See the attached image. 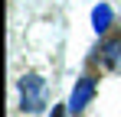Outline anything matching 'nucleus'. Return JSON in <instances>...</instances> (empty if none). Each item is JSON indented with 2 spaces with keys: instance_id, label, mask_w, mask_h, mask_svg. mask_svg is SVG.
<instances>
[{
  "instance_id": "20e7f679",
  "label": "nucleus",
  "mask_w": 121,
  "mask_h": 117,
  "mask_svg": "<svg viewBox=\"0 0 121 117\" xmlns=\"http://www.w3.org/2000/svg\"><path fill=\"white\" fill-rule=\"evenodd\" d=\"M111 20H115V13H111L108 3H98V7L92 10V26H95V33H105V29L111 26Z\"/></svg>"
},
{
  "instance_id": "f257e3e1",
  "label": "nucleus",
  "mask_w": 121,
  "mask_h": 117,
  "mask_svg": "<svg viewBox=\"0 0 121 117\" xmlns=\"http://www.w3.org/2000/svg\"><path fill=\"white\" fill-rule=\"evenodd\" d=\"M49 101V88L39 75H23L20 78V107L26 114H39Z\"/></svg>"
},
{
  "instance_id": "f03ea898",
  "label": "nucleus",
  "mask_w": 121,
  "mask_h": 117,
  "mask_svg": "<svg viewBox=\"0 0 121 117\" xmlns=\"http://www.w3.org/2000/svg\"><path fill=\"white\" fill-rule=\"evenodd\" d=\"M92 98H95V78H92V75H79L75 88H72V98H69V111L79 114L82 107H88Z\"/></svg>"
},
{
  "instance_id": "7ed1b4c3",
  "label": "nucleus",
  "mask_w": 121,
  "mask_h": 117,
  "mask_svg": "<svg viewBox=\"0 0 121 117\" xmlns=\"http://www.w3.org/2000/svg\"><path fill=\"white\" fill-rule=\"evenodd\" d=\"M101 62H105L111 72H121V39L105 42V49H101Z\"/></svg>"
},
{
  "instance_id": "39448f33",
  "label": "nucleus",
  "mask_w": 121,
  "mask_h": 117,
  "mask_svg": "<svg viewBox=\"0 0 121 117\" xmlns=\"http://www.w3.org/2000/svg\"><path fill=\"white\" fill-rule=\"evenodd\" d=\"M52 117H62V107H56V111H52Z\"/></svg>"
}]
</instances>
